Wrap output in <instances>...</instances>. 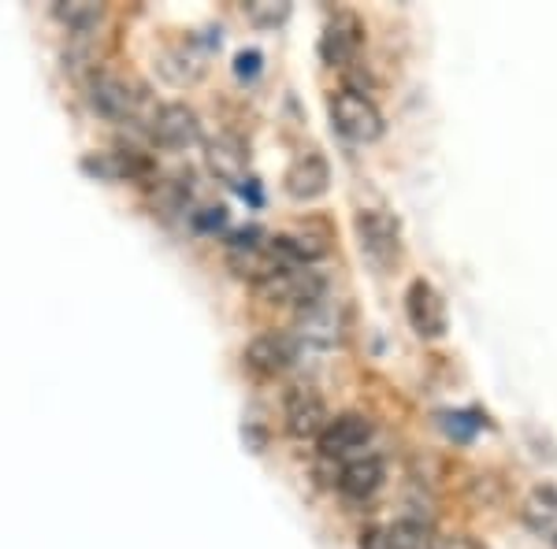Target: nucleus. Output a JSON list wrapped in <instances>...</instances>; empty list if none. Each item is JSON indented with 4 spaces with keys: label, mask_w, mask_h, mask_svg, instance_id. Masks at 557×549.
I'll return each mask as SVG.
<instances>
[{
    "label": "nucleus",
    "mask_w": 557,
    "mask_h": 549,
    "mask_svg": "<svg viewBox=\"0 0 557 549\" xmlns=\"http://www.w3.org/2000/svg\"><path fill=\"white\" fill-rule=\"evenodd\" d=\"M327 112H331L335 130L343 134V138L357 141V146H372V141H380L386 134V120H383L380 104L364 93H354V89H338V93L331 97Z\"/></svg>",
    "instance_id": "obj_1"
},
{
    "label": "nucleus",
    "mask_w": 557,
    "mask_h": 549,
    "mask_svg": "<svg viewBox=\"0 0 557 549\" xmlns=\"http://www.w3.org/2000/svg\"><path fill=\"white\" fill-rule=\"evenodd\" d=\"M257 294L272 304H298V309H309L312 301L327 297V283L309 272V267H275L268 278L257 283Z\"/></svg>",
    "instance_id": "obj_2"
},
{
    "label": "nucleus",
    "mask_w": 557,
    "mask_h": 549,
    "mask_svg": "<svg viewBox=\"0 0 557 549\" xmlns=\"http://www.w3.org/2000/svg\"><path fill=\"white\" fill-rule=\"evenodd\" d=\"M364 45V20L357 12H335L327 23H323V34H320V60L327 67H349L357 64V52Z\"/></svg>",
    "instance_id": "obj_3"
},
{
    "label": "nucleus",
    "mask_w": 557,
    "mask_h": 549,
    "mask_svg": "<svg viewBox=\"0 0 557 549\" xmlns=\"http://www.w3.org/2000/svg\"><path fill=\"white\" fill-rule=\"evenodd\" d=\"M357 238H361V253L380 267L398 264L401 257V227L391 212L364 209L357 215Z\"/></svg>",
    "instance_id": "obj_4"
},
{
    "label": "nucleus",
    "mask_w": 557,
    "mask_h": 549,
    "mask_svg": "<svg viewBox=\"0 0 557 549\" xmlns=\"http://www.w3.org/2000/svg\"><path fill=\"white\" fill-rule=\"evenodd\" d=\"M89 104L112 123H134L138 120L141 93L123 75H115V71H94L89 75Z\"/></svg>",
    "instance_id": "obj_5"
},
{
    "label": "nucleus",
    "mask_w": 557,
    "mask_h": 549,
    "mask_svg": "<svg viewBox=\"0 0 557 549\" xmlns=\"http://www.w3.org/2000/svg\"><path fill=\"white\" fill-rule=\"evenodd\" d=\"M375 435V423L364 416V412H338L331 416V423L323 427V435L317 438L320 457L327 461H343V457H354L372 442Z\"/></svg>",
    "instance_id": "obj_6"
},
{
    "label": "nucleus",
    "mask_w": 557,
    "mask_h": 549,
    "mask_svg": "<svg viewBox=\"0 0 557 549\" xmlns=\"http://www.w3.org/2000/svg\"><path fill=\"white\" fill-rule=\"evenodd\" d=\"M406 316H409V327L417 330L420 338L435 341L446 335L450 327V316H446V301L428 278H412L409 290H406Z\"/></svg>",
    "instance_id": "obj_7"
},
{
    "label": "nucleus",
    "mask_w": 557,
    "mask_h": 549,
    "mask_svg": "<svg viewBox=\"0 0 557 549\" xmlns=\"http://www.w3.org/2000/svg\"><path fill=\"white\" fill-rule=\"evenodd\" d=\"M149 134L157 146L164 149H190L201 138V120L190 104L183 101H168L149 115Z\"/></svg>",
    "instance_id": "obj_8"
},
{
    "label": "nucleus",
    "mask_w": 557,
    "mask_h": 549,
    "mask_svg": "<svg viewBox=\"0 0 557 549\" xmlns=\"http://www.w3.org/2000/svg\"><path fill=\"white\" fill-rule=\"evenodd\" d=\"M283 190L286 197H294V201H301V204L320 201V197L331 190V164L320 152H301V157H294L290 167H286Z\"/></svg>",
    "instance_id": "obj_9"
},
{
    "label": "nucleus",
    "mask_w": 557,
    "mask_h": 549,
    "mask_svg": "<svg viewBox=\"0 0 557 549\" xmlns=\"http://www.w3.org/2000/svg\"><path fill=\"white\" fill-rule=\"evenodd\" d=\"M327 423H331L327 401L312 386H294L286 394V431L294 438H320Z\"/></svg>",
    "instance_id": "obj_10"
},
{
    "label": "nucleus",
    "mask_w": 557,
    "mask_h": 549,
    "mask_svg": "<svg viewBox=\"0 0 557 549\" xmlns=\"http://www.w3.org/2000/svg\"><path fill=\"white\" fill-rule=\"evenodd\" d=\"M294 360H298V341L283 335V330L257 335L246 346V367H253L257 375H283Z\"/></svg>",
    "instance_id": "obj_11"
},
{
    "label": "nucleus",
    "mask_w": 557,
    "mask_h": 549,
    "mask_svg": "<svg viewBox=\"0 0 557 549\" xmlns=\"http://www.w3.org/2000/svg\"><path fill=\"white\" fill-rule=\"evenodd\" d=\"M205 167H209L220 183L238 186L242 178H246V167H249V146L231 130L215 134L209 146H205Z\"/></svg>",
    "instance_id": "obj_12"
},
{
    "label": "nucleus",
    "mask_w": 557,
    "mask_h": 549,
    "mask_svg": "<svg viewBox=\"0 0 557 549\" xmlns=\"http://www.w3.org/2000/svg\"><path fill=\"white\" fill-rule=\"evenodd\" d=\"M386 479V464L383 457H354L343 472H338V490L346 494L349 501H368L380 494V486Z\"/></svg>",
    "instance_id": "obj_13"
},
{
    "label": "nucleus",
    "mask_w": 557,
    "mask_h": 549,
    "mask_svg": "<svg viewBox=\"0 0 557 549\" xmlns=\"http://www.w3.org/2000/svg\"><path fill=\"white\" fill-rule=\"evenodd\" d=\"M520 516H524V527L532 531L535 538L557 546V490L554 486H535L524 498V506H520Z\"/></svg>",
    "instance_id": "obj_14"
},
{
    "label": "nucleus",
    "mask_w": 557,
    "mask_h": 549,
    "mask_svg": "<svg viewBox=\"0 0 557 549\" xmlns=\"http://www.w3.org/2000/svg\"><path fill=\"white\" fill-rule=\"evenodd\" d=\"M298 330H301V338L317 341V346H335L338 341V312L327 304V297H320V301H312L309 309H301Z\"/></svg>",
    "instance_id": "obj_15"
},
{
    "label": "nucleus",
    "mask_w": 557,
    "mask_h": 549,
    "mask_svg": "<svg viewBox=\"0 0 557 549\" xmlns=\"http://www.w3.org/2000/svg\"><path fill=\"white\" fill-rule=\"evenodd\" d=\"M52 15H57L67 30L86 34L104 20V4L101 0H57V4H52Z\"/></svg>",
    "instance_id": "obj_16"
},
{
    "label": "nucleus",
    "mask_w": 557,
    "mask_h": 549,
    "mask_svg": "<svg viewBox=\"0 0 557 549\" xmlns=\"http://www.w3.org/2000/svg\"><path fill=\"white\" fill-rule=\"evenodd\" d=\"M294 4L290 0H246V15L249 23L260 26V30H275V26H283L290 20Z\"/></svg>",
    "instance_id": "obj_17"
},
{
    "label": "nucleus",
    "mask_w": 557,
    "mask_h": 549,
    "mask_svg": "<svg viewBox=\"0 0 557 549\" xmlns=\"http://www.w3.org/2000/svg\"><path fill=\"white\" fill-rule=\"evenodd\" d=\"M438 423H443V431L454 442H472V435L487 423V416H480L475 409H465V412H443Z\"/></svg>",
    "instance_id": "obj_18"
},
{
    "label": "nucleus",
    "mask_w": 557,
    "mask_h": 549,
    "mask_svg": "<svg viewBox=\"0 0 557 549\" xmlns=\"http://www.w3.org/2000/svg\"><path fill=\"white\" fill-rule=\"evenodd\" d=\"M431 531L420 524V520H398L391 527V546L394 549H431Z\"/></svg>",
    "instance_id": "obj_19"
},
{
    "label": "nucleus",
    "mask_w": 557,
    "mask_h": 549,
    "mask_svg": "<svg viewBox=\"0 0 557 549\" xmlns=\"http://www.w3.org/2000/svg\"><path fill=\"white\" fill-rule=\"evenodd\" d=\"M83 171L101 178V183H120L123 160H120V152H89V157H83Z\"/></svg>",
    "instance_id": "obj_20"
},
{
    "label": "nucleus",
    "mask_w": 557,
    "mask_h": 549,
    "mask_svg": "<svg viewBox=\"0 0 557 549\" xmlns=\"http://www.w3.org/2000/svg\"><path fill=\"white\" fill-rule=\"evenodd\" d=\"M190 223H194V230H201V234L223 230L227 227V209H223V204H205L201 212L190 215Z\"/></svg>",
    "instance_id": "obj_21"
},
{
    "label": "nucleus",
    "mask_w": 557,
    "mask_h": 549,
    "mask_svg": "<svg viewBox=\"0 0 557 549\" xmlns=\"http://www.w3.org/2000/svg\"><path fill=\"white\" fill-rule=\"evenodd\" d=\"M260 67H264V52L260 49H242L235 57V75L242 78V83H253V78L260 75Z\"/></svg>",
    "instance_id": "obj_22"
},
{
    "label": "nucleus",
    "mask_w": 557,
    "mask_h": 549,
    "mask_svg": "<svg viewBox=\"0 0 557 549\" xmlns=\"http://www.w3.org/2000/svg\"><path fill=\"white\" fill-rule=\"evenodd\" d=\"M361 549H394L391 546V527H383V524H372V527H364L361 531V542H357Z\"/></svg>",
    "instance_id": "obj_23"
},
{
    "label": "nucleus",
    "mask_w": 557,
    "mask_h": 549,
    "mask_svg": "<svg viewBox=\"0 0 557 549\" xmlns=\"http://www.w3.org/2000/svg\"><path fill=\"white\" fill-rule=\"evenodd\" d=\"M431 549H480V546H475V538L469 535H446V538H435Z\"/></svg>",
    "instance_id": "obj_24"
},
{
    "label": "nucleus",
    "mask_w": 557,
    "mask_h": 549,
    "mask_svg": "<svg viewBox=\"0 0 557 549\" xmlns=\"http://www.w3.org/2000/svg\"><path fill=\"white\" fill-rule=\"evenodd\" d=\"M238 194L246 197V201L253 204V209H260V204H264V194H260L257 178H242V183H238Z\"/></svg>",
    "instance_id": "obj_25"
},
{
    "label": "nucleus",
    "mask_w": 557,
    "mask_h": 549,
    "mask_svg": "<svg viewBox=\"0 0 557 549\" xmlns=\"http://www.w3.org/2000/svg\"><path fill=\"white\" fill-rule=\"evenodd\" d=\"M242 438H246L249 446H253V453H260V449H264V431H257V427H242Z\"/></svg>",
    "instance_id": "obj_26"
},
{
    "label": "nucleus",
    "mask_w": 557,
    "mask_h": 549,
    "mask_svg": "<svg viewBox=\"0 0 557 549\" xmlns=\"http://www.w3.org/2000/svg\"><path fill=\"white\" fill-rule=\"evenodd\" d=\"M554 549H557V546H554Z\"/></svg>",
    "instance_id": "obj_27"
}]
</instances>
